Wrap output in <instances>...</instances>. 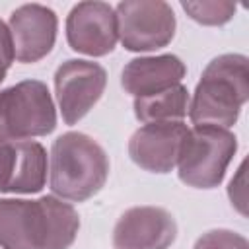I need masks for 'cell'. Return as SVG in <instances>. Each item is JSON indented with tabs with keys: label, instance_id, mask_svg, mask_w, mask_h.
<instances>
[{
	"label": "cell",
	"instance_id": "cell-1",
	"mask_svg": "<svg viewBox=\"0 0 249 249\" xmlns=\"http://www.w3.org/2000/svg\"><path fill=\"white\" fill-rule=\"evenodd\" d=\"M249 97V62L243 54H220L208 62L189 103L195 126L235 124Z\"/></svg>",
	"mask_w": 249,
	"mask_h": 249
},
{
	"label": "cell",
	"instance_id": "cell-2",
	"mask_svg": "<svg viewBox=\"0 0 249 249\" xmlns=\"http://www.w3.org/2000/svg\"><path fill=\"white\" fill-rule=\"evenodd\" d=\"M109 175L105 150L84 132L58 136L51 150V189L66 200H88L101 191Z\"/></svg>",
	"mask_w": 249,
	"mask_h": 249
},
{
	"label": "cell",
	"instance_id": "cell-3",
	"mask_svg": "<svg viewBox=\"0 0 249 249\" xmlns=\"http://www.w3.org/2000/svg\"><path fill=\"white\" fill-rule=\"evenodd\" d=\"M235 150L237 138L228 128L210 124L189 128L177 160L179 179L195 189L218 187Z\"/></svg>",
	"mask_w": 249,
	"mask_h": 249
},
{
	"label": "cell",
	"instance_id": "cell-4",
	"mask_svg": "<svg viewBox=\"0 0 249 249\" xmlns=\"http://www.w3.org/2000/svg\"><path fill=\"white\" fill-rule=\"evenodd\" d=\"M56 126V111L47 86L23 80L0 89V140L45 136Z\"/></svg>",
	"mask_w": 249,
	"mask_h": 249
},
{
	"label": "cell",
	"instance_id": "cell-5",
	"mask_svg": "<svg viewBox=\"0 0 249 249\" xmlns=\"http://www.w3.org/2000/svg\"><path fill=\"white\" fill-rule=\"evenodd\" d=\"M115 16L119 39L128 51H156L175 35V14L161 0H124Z\"/></svg>",
	"mask_w": 249,
	"mask_h": 249
},
{
	"label": "cell",
	"instance_id": "cell-6",
	"mask_svg": "<svg viewBox=\"0 0 249 249\" xmlns=\"http://www.w3.org/2000/svg\"><path fill=\"white\" fill-rule=\"evenodd\" d=\"M107 74L101 64L91 60H66L56 68L54 89L66 124L78 123L101 97Z\"/></svg>",
	"mask_w": 249,
	"mask_h": 249
},
{
	"label": "cell",
	"instance_id": "cell-7",
	"mask_svg": "<svg viewBox=\"0 0 249 249\" xmlns=\"http://www.w3.org/2000/svg\"><path fill=\"white\" fill-rule=\"evenodd\" d=\"M68 45L89 56L109 54L117 41V16L105 2H80L66 19Z\"/></svg>",
	"mask_w": 249,
	"mask_h": 249
},
{
	"label": "cell",
	"instance_id": "cell-8",
	"mask_svg": "<svg viewBox=\"0 0 249 249\" xmlns=\"http://www.w3.org/2000/svg\"><path fill=\"white\" fill-rule=\"evenodd\" d=\"M177 235L173 216L160 206H132L113 230L115 249H167Z\"/></svg>",
	"mask_w": 249,
	"mask_h": 249
},
{
	"label": "cell",
	"instance_id": "cell-9",
	"mask_svg": "<svg viewBox=\"0 0 249 249\" xmlns=\"http://www.w3.org/2000/svg\"><path fill=\"white\" fill-rule=\"evenodd\" d=\"M187 130V124L181 121L148 123L130 136L128 154L142 169L152 173H167L177 165Z\"/></svg>",
	"mask_w": 249,
	"mask_h": 249
},
{
	"label": "cell",
	"instance_id": "cell-10",
	"mask_svg": "<svg viewBox=\"0 0 249 249\" xmlns=\"http://www.w3.org/2000/svg\"><path fill=\"white\" fill-rule=\"evenodd\" d=\"M10 37L18 62H37L47 56L56 39V16L41 4H23L10 16Z\"/></svg>",
	"mask_w": 249,
	"mask_h": 249
},
{
	"label": "cell",
	"instance_id": "cell-11",
	"mask_svg": "<svg viewBox=\"0 0 249 249\" xmlns=\"http://www.w3.org/2000/svg\"><path fill=\"white\" fill-rule=\"evenodd\" d=\"M43 200L0 198V247L2 249H45Z\"/></svg>",
	"mask_w": 249,
	"mask_h": 249
},
{
	"label": "cell",
	"instance_id": "cell-12",
	"mask_svg": "<svg viewBox=\"0 0 249 249\" xmlns=\"http://www.w3.org/2000/svg\"><path fill=\"white\" fill-rule=\"evenodd\" d=\"M187 68L175 54L160 56H140L132 58L121 76V84L126 93L136 97H146L173 88L181 82Z\"/></svg>",
	"mask_w": 249,
	"mask_h": 249
},
{
	"label": "cell",
	"instance_id": "cell-13",
	"mask_svg": "<svg viewBox=\"0 0 249 249\" xmlns=\"http://www.w3.org/2000/svg\"><path fill=\"white\" fill-rule=\"evenodd\" d=\"M187 109H189V91L181 84L167 88L160 93L134 99V115L144 124L181 121L187 115Z\"/></svg>",
	"mask_w": 249,
	"mask_h": 249
},
{
	"label": "cell",
	"instance_id": "cell-14",
	"mask_svg": "<svg viewBox=\"0 0 249 249\" xmlns=\"http://www.w3.org/2000/svg\"><path fill=\"white\" fill-rule=\"evenodd\" d=\"M45 208V249H68L78 233L80 216L72 204L56 196H41Z\"/></svg>",
	"mask_w": 249,
	"mask_h": 249
},
{
	"label": "cell",
	"instance_id": "cell-15",
	"mask_svg": "<svg viewBox=\"0 0 249 249\" xmlns=\"http://www.w3.org/2000/svg\"><path fill=\"white\" fill-rule=\"evenodd\" d=\"M18 165L10 193H37L47 179V152L35 140H16Z\"/></svg>",
	"mask_w": 249,
	"mask_h": 249
},
{
	"label": "cell",
	"instance_id": "cell-16",
	"mask_svg": "<svg viewBox=\"0 0 249 249\" xmlns=\"http://www.w3.org/2000/svg\"><path fill=\"white\" fill-rule=\"evenodd\" d=\"M183 10L202 25H222L235 14V4L230 0H202V2H181Z\"/></svg>",
	"mask_w": 249,
	"mask_h": 249
},
{
	"label": "cell",
	"instance_id": "cell-17",
	"mask_svg": "<svg viewBox=\"0 0 249 249\" xmlns=\"http://www.w3.org/2000/svg\"><path fill=\"white\" fill-rule=\"evenodd\" d=\"M195 249H249V243L237 231L210 230L196 239Z\"/></svg>",
	"mask_w": 249,
	"mask_h": 249
},
{
	"label": "cell",
	"instance_id": "cell-18",
	"mask_svg": "<svg viewBox=\"0 0 249 249\" xmlns=\"http://www.w3.org/2000/svg\"><path fill=\"white\" fill-rule=\"evenodd\" d=\"M18 165L16 140H0V193H10Z\"/></svg>",
	"mask_w": 249,
	"mask_h": 249
},
{
	"label": "cell",
	"instance_id": "cell-19",
	"mask_svg": "<svg viewBox=\"0 0 249 249\" xmlns=\"http://www.w3.org/2000/svg\"><path fill=\"white\" fill-rule=\"evenodd\" d=\"M14 60V47H12V37L8 25L0 19V84L6 78V72Z\"/></svg>",
	"mask_w": 249,
	"mask_h": 249
},
{
	"label": "cell",
	"instance_id": "cell-20",
	"mask_svg": "<svg viewBox=\"0 0 249 249\" xmlns=\"http://www.w3.org/2000/svg\"><path fill=\"white\" fill-rule=\"evenodd\" d=\"M230 198H231V204L245 216L247 210H245V161L241 163V167L237 169V175L231 179L230 183Z\"/></svg>",
	"mask_w": 249,
	"mask_h": 249
}]
</instances>
